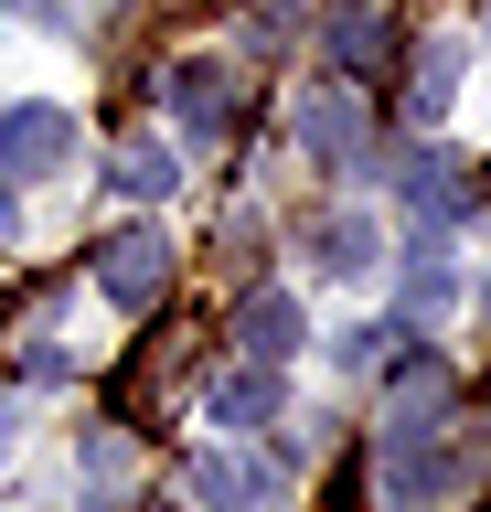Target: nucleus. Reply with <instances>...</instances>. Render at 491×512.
I'll list each match as a JSON object with an SVG mask.
<instances>
[{
  "label": "nucleus",
  "mask_w": 491,
  "mask_h": 512,
  "mask_svg": "<svg viewBox=\"0 0 491 512\" xmlns=\"http://www.w3.org/2000/svg\"><path fill=\"white\" fill-rule=\"evenodd\" d=\"M374 491H385V512H449L459 491H470V459L438 448L427 427H395L385 459H374Z\"/></svg>",
  "instance_id": "nucleus-1"
},
{
  "label": "nucleus",
  "mask_w": 491,
  "mask_h": 512,
  "mask_svg": "<svg viewBox=\"0 0 491 512\" xmlns=\"http://www.w3.org/2000/svg\"><path fill=\"white\" fill-rule=\"evenodd\" d=\"M171 256L182 246H171L161 224H118V235L97 246V288L118 299V310H161L171 299Z\"/></svg>",
  "instance_id": "nucleus-2"
},
{
  "label": "nucleus",
  "mask_w": 491,
  "mask_h": 512,
  "mask_svg": "<svg viewBox=\"0 0 491 512\" xmlns=\"http://www.w3.org/2000/svg\"><path fill=\"white\" fill-rule=\"evenodd\" d=\"M65 160H75L65 107H0V182H54Z\"/></svg>",
  "instance_id": "nucleus-3"
},
{
  "label": "nucleus",
  "mask_w": 491,
  "mask_h": 512,
  "mask_svg": "<svg viewBox=\"0 0 491 512\" xmlns=\"http://www.w3.org/2000/svg\"><path fill=\"white\" fill-rule=\"evenodd\" d=\"M171 118L193 128V139H225L235 118H246V86H235L225 54H182L171 64Z\"/></svg>",
  "instance_id": "nucleus-4"
},
{
  "label": "nucleus",
  "mask_w": 491,
  "mask_h": 512,
  "mask_svg": "<svg viewBox=\"0 0 491 512\" xmlns=\"http://www.w3.org/2000/svg\"><path fill=\"white\" fill-rule=\"evenodd\" d=\"M406 203H417V214H481L491 203V171L481 160H406Z\"/></svg>",
  "instance_id": "nucleus-5"
},
{
  "label": "nucleus",
  "mask_w": 491,
  "mask_h": 512,
  "mask_svg": "<svg viewBox=\"0 0 491 512\" xmlns=\"http://www.w3.org/2000/svg\"><path fill=\"white\" fill-rule=\"evenodd\" d=\"M299 331H310V320H299V299H289V288H257V299L235 310V342H246V363H289V352H299Z\"/></svg>",
  "instance_id": "nucleus-6"
},
{
  "label": "nucleus",
  "mask_w": 491,
  "mask_h": 512,
  "mask_svg": "<svg viewBox=\"0 0 491 512\" xmlns=\"http://www.w3.org/2000/svg\"><path fill=\"white\" fill-rule=\"evenodd\" d=\"M299 150H310V160H331V171H353V160H363V107L321 86L310 107H299Z\"/></svg>",
  "instance_id": "nucleus-7"
},
{
  "label": "nucleus",
  "mask_w": 491,
  "mask_h": 512,
  "mask_svg": "<svg viewBox=\"0 0 491 512\" xmlns=\"http://www.w3.org/2000/svg\"><path fill=\"white\" fill-rule=\"evenodd\" d=\"M459 75H470V43H459V32H438V43L417 54V86H406V118H417V128H438V118H449V96H459Z\"/></svg>",
  "instance_id": "nucleus-8"
},
{
  "label": "nucleus",
  "mask_w": 491,
  "mask_h": 512,
  "mask_svg": "<svg viewBox=\"0 0 491 512\" xmlns=\"http://www.w3.org/2000/svg\"><path fill=\"white\" fill-rule=\"evenodd\" d=\"M374 246H385L374 214H321V224H310V267H321V278H363Z\"/></svg>",
  "instance_id": "nucleus-9"
},
{
  "label": "nucleus",
  "mask_w": 491,
  "mask_h": 512,
  "mask_svg": "<svg viewBox=\"0 0 491 512\" xmlns=\"http://www.w3.org/2000/svg\"><path fill=\"white\" fill-rule=\"evenodd\" d=\"M129 491H139V448L118 438V427H97V438H86V502L129 512Z\"/></svg>",
  "instance_id": "nucleus-10"
},
{
  "label": "nucleus",
  "mask_w": 491,
  "mask_h": 512,
  "mask_svg": "<svg viewBox=\"0 0 491 512\" xmlns=\"http://www.w3.org/2000/svg\"><path fill=\"white\" fill-rule=\"evenodd\" d=\"M107 182L129 192V203H161L182 171H171V150H161V139H118V150H107Z\"/></svg>",
  "instance_id": "nucleus-11"
},
{
  "label": "nucleus",
  "mask_w": 491,
  "mask_h": 512,
  "mask_svg": "<svg viewBox=\"0 0 491 512\" xmlns=\"http://www.w3.org/2000/svg\"><path fill=\"white\" fill-rule=\"evenodd\" d=\"M257 416H278V363H246L214 384V427H257Z\"/></svg>",
  "instance_id": "nucleus-12"
},
{
  "label": "nucleus",
  "mask_w": 491,
  "mask_h": 512,
  "mask_svg": "<svg viewBox=\"0 0 491 512\" xmlns=\"http://www.w3.org/2000/svg\"><path fill=\"white\" fill-rule=\"evenodd\" d=\"M193 491H203V502H267V470H246V459H203Z\"/></svg>",
  "instance_id": "nucleus-13"
},
{
  "label": "nucleus",
  "mask_w": 491,
  "mask_h": 512,
  "mask_svg": "<svg viewBox=\"0 0 491 512\" xmlns=\"http://www.w3.org/2000/svg\"><path fill=\"white\" fill-rule=\"evenodd\" d=\"M193 342H203L193 320H171L161 342H150V374H139V395H161V384H182V363H193Z\"/></svg>",
  "instance_id": "nucleus-14"
},
{
  "label": "nucleus",
  "mask_w": 491,
  "mask_h": 512,
  "mask_svg": "<svg viewBox=\"0 0 491 512\" xmlns=\"http://www.w3.org/2000/svg\"><path fill=\"white\" fill-rule=\"evenodd\" d=\"M385 11H342V64H363V75H374V64H385Z\"/></svg>",
  "instance_id": "nucleus-15"
},
{
  "label": "nucleus",
  "mask_w": 491,
  "mask_h": 512,
  "mask_svg": "<svg viewBox=\"0 0 491 512\" xmlns=\"http://www.w3.org/2000/svg\"><path fill=\"white\" fill-rule=\"evenodd\" d=\"M449 256H438V246H417V278H406V299H417V310H438V299H449Z\"/></svg>",
  "instance_id": "nucleus-16"
},
{
  "label": "nucleus",
  "mask_w": 491,
  "mask_h": 512,
  "mask_svg": "<svg viewBox=\"0 0 491 512\" xmlns=\"http://www.w3.org/2000/svg\"><path fill=\"white\" fill-rule=\"evenodd\" d=\"M11 11H33V22H43V11H54V0H11Z\"/></svg>",
  "instance_id": "nucleus-17"
}]
</instances>
